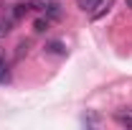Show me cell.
I'll use <instances>...</instances> for the list:
<instances>
[{"label":"cell","mask_w":132,"mask_h":130,"mask_svg":"<svg viewBox=\"0 0 132 130\" xmlns=\"http://www.w3.org/2000/svg\"><path fill=\"white\" fill-rule=\"evenodd\" d=\"M114 120L119 122V125H127V128H132V110H127V107L117 110V112H114Z\"/></svg>","instance_id":"cell-1"},{"label":"cell","mask_w":132,"mask_h":130,"mask_svg":"<svg viewBox=\"0 0 132 130\" xmlns=\"http://www.w3.org/2000/svg\"><path fill=\"white\" fill-rule=\"evenodd\" d=\"M109 8H112V0H102V3H99V5L94 8V10H92V13H89V16L97 20V18H102L104 13H109Z\"/></svg>","instance_id":"cell-2"},{"label":"cell","mask_w":132,"mask_h":130,"mask_svg":"<svg viewBox=\"0 0 132 130\" xmlns=\"http://www.w3.org/2000/svg\"><path fill=\"white\" fill-rule=\"evenodd\" d=\"M5 82H10V69H8V61L0 56V84H5Z\"/></svg>","instance_id":"cell-3"},{"label":"cell","mask_w":132,"mask_h":130,"mask_svg":"<svg viewBox=\"0 0 132 130\" xmlns=\"http://www.w3.org/2000/svg\"><path fill=\"white\" fill-rule=\"evenodd\" d=\"M28 10H31V3H18L15 10H13V18H23Z\"/></svg>","instance_id":"cell-4"},{"label":"cell","mask_w":132,"mask_h":130,"mask_svg":"<svg viewBox=\"0 0 132 130\" xmlns=\"http://www.w3.org/2000/svg\"><path fill=\"white\" fill-rule=\"evenodd\" d=\"M99 3H102V0H79V8H81V10H86V13H92Z\"/></svg>","instance_id":"cell-5"},{"label":"cell","mask_w":132,"mask_h":130,"mask_svg":"<svg viewBox=\"0 0 132 130\" xmlns=\"http://www.w3.org/2000/svg\"><path fill=\"white\" fill-rule=\"evenodd\" d=\"M43 13H48L51 18H59L61 16V10H59V3H46V10Z\"/></svg>","instance_id":"cell-6"},{"label":"cell","mask_w":132,"mask_h":130,"mask_svg":"<svg viewBox=\"0 0 132 130\" xmlns=\"http://www.w3.org/2000/svg\"><path fill=\"white\" fill-rule=\"evenodd\" d=\"M33 28H36V31H38V33H43V31H46V28H48V18H38V20L33 23Z\"/></svg>","instance_id":"cell-7"},{"label":"cell","mask_w":132,"mask_h":130,"mask_svg":"<svg viewBox=\"0 0 132 130\" xmlns=\"http://www.w3.org/2000/svg\"><path fill=\"white\" fill-rule=\"evenodd\" d=\"M8 33H10V20L0 18V38H3V36H8Z\"/></svg>","instance_id":"cell-8"},{"label":"cell","mask_w":132,"mask_h":130,"mask_svg":"<svg viewBox=\"0 0 132 130\" xmlns=\"http://www.w3.org/2000/svg\"><path fill=\"white\" fill-rule=\"evenodd\" d=\"M48 51H53V54H66V49L59 44V41H53V44H48Z\"/></svg>","instance_id":"cell-9"},{"label":"cell","mask_w":132,"mask_h":130,"mask_svg":"<svg viewBox=\"0 0 132 130\" xmlns=\"http://www.w3.org/2000/svg\"><path fill=\"white\" fill-rule=\"evenodd\" d=\"M127 5H130V8H132V0H127Z\"/></svg>","instance_id":"cell-10"}]
</instances>
